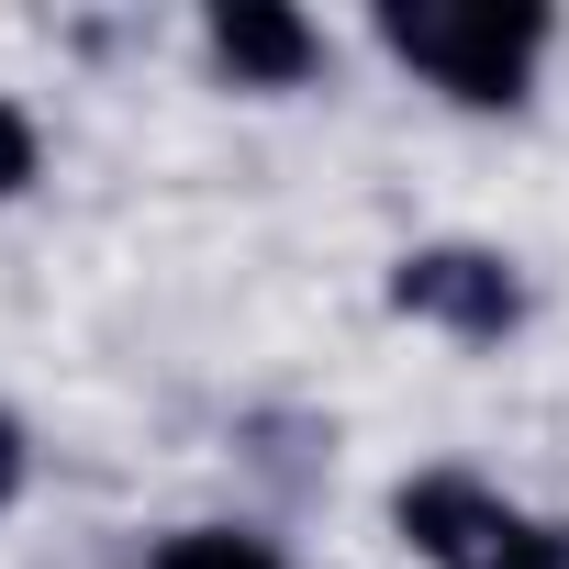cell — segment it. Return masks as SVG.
<instances>
[{
  "label": "cell",
  "mask_w": 569,
  "mask_h": 569,
  "mask_svg": "<svg viewBox=\"0 0 569 569\" xmlns=\"http://www.w3.org/2000/svg\"><path fill=\"white\" fill-rule=\"evenodd\" d=\"M369 46L413 90H436L447 112L513 123V112H536V79L558 57V12L547 0H380Z\"/></svg>",
  "instance_id": "6da1fadb"
},
{
  "label": "cell",
  "mask_w": 569,
  "mask_h": 569,
  "mask_svg": "<svg viewBox=\"0 0 569 569\" xmlns=\"http://www.w3.org/2000/svg\"><path fill=\"white\" fill-rule=\"evenodd\" d=\"M391 536H402V558H425V569H569V525L536 513L525 491L458 469V458L391 480Z\"/></svg>",
  "instance_id": "7a4b0ae2"
},
{
  "label": "cell",
  "mask_w": 569,
  "mask_h": 569,
  "mask_svg": "<svg viewBox=\"0 0 569 569\" xmlns=\"http://www.w3.org/2000/svg\"><path fill=\"white\" fill-rule=\"evenodd\" d=\"M380 313L413 325V336H447V347H513L536 325V279L513 246H480V234H425L380 268Z\"/></svg>",
  "instance_id": "3957f363"
},
{
  "label": "cell",
  "mask_w": 569,
  "mask_h": 569,
  "mask_svg": "<svg viewBox=\"0 0 569 569\" xmlns=\"http://www.w3.org/2000/svg\"><path fill=\"white\" fill-rule=\"evenodd\" d=\"M325 57H336L325 23L291 12V0H212V12H201V68H212V90L291 101V90L325 79Z\"/></svg>",
  "instance_id": "277c9868"
},
{
  "label": "cell",
  "mask_w": 569,
  "mask_h": 569,
  "mask_svg": "<svg viewBox=\"0 0 569 569\" xmlns=\"http://www.w3.org/2000/svg\"><path fill=\"white\" fill-rule=\"evenodd\" d=\"M146 569H291V558L268 536H246V525H168Z\"/></svg>",
  "instance_id": "5b68a950"
},
{
  "label": "cell",
  "mask_w": 569,
  "mask_h": 569,
  "mask_svg": "<svg viewBox=\"0 0 569 569\" xmlns=\"http://www.w3.org/2000/svg\"><path fill=\"white\" fill-rule=\"evenodd\" d=\"M34 179H46V123H34L12 90H0V212H12Z\"/></svg>",
  "instance_id": "8992f818"
},
{
  "label": "cell",
  "mask_w": 569,
  "mask_h": 569,
  "mask_svg": "<svg viewBox=\"0 0 569 569\" xmlns=\"http://www.w3.org/2000/svg\"><path fill=\"white\" fill-rule=\"evenodd\" d=\"M23 502H34V425L0 402V525H12Z\"/></svg>",
  "instance_id": "52a82bcc"
}]
</instances>
